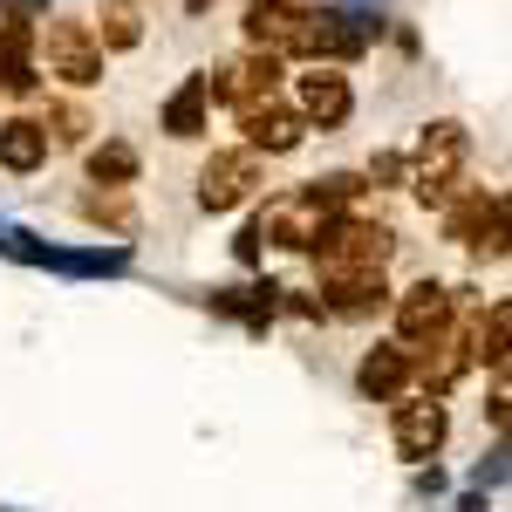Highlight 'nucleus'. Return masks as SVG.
<instances>
[{
    "instance_id": "22",
    "label": "nucleus",
    "mask_w": 512,
    "mask_h": 512,
    "mask_svg": "<svg viewBox=\"0 0 512 512\" xmlns=\"http://www.w3.org/2000/svg\"><path fill=\"white\" fill-rule=\"evenodd\" d=\"M192 7H205V0H192Z\"/></svg>"
},
{
    "instance_id": "5",
    "label": "nucleus",
    "mask_w": 512,
    "mask_h": 512,
    "mask_svg": "<svg viewBox=\"0 0 512 512\" xmlns=\"http://www.w3.org/2000/svg\"><path fill=\"white\" fill-rule=\"evenodd\" d=\"M390 253H396V233L383 226V219L342 212V219L321 233V246L308 253V260H315V274H342V267H390Z\"/></svg>"
},
{
    "instance_id": "19",
    "label": "nucleus",
    "mask_w": 512,
    "mask_h": 512,
    "mask_svg": "<svg viewBox=\"0 0 512 512\" xmlns=\"http://www.w3.org/2000/svg\"><path fill=\"white\" fill-rule=\"evenodd\" d=\"M96 41H103V55H110V48H137V41H144L137 0H103V28H96Z\"/></svg>"
},
{
    "instance_id": "8",
    "label": "nucleus",
    "mask_w": 512,
    "mask_h": 512,
    "mask_svg": "<svg viewBox=\"0 0 512 512\" xmlns=\"http://www.w3.org/2000/svg\"><path fill=\"white\" fill-rule=\"evenodd\" d=\"M287 103H294V117L308 130H342L355 117V82L342 69H328V62H308L301 76H287Z\"/></svg>"
},
{
    "instance_id": "6",
    "label": "nucleus",
    "mask_w": 512,
    "mask_h": 512,
    "mask_svg": "<svg viewBox=\"0 0 512 512\" xmlns=\"http://www.w3.org/2000/svg\"><path fill=\"white\" fill-rule=\"evenodd\" d=\"M260 185H267V158L246 144H226L198 164V212H239L260 198Z\"/></svg>"
},
{
    "instance_id": "9",
    "label": "nucleus",
    "mask_w": 512,
    "mask_h": 512,
    "mask_svg": "<svg viewBox=\"0 0 512 512\" xmlns=\"http://www.w3.org/2000/svg\"><path fill=\"white\" fill-rule=\"evenodd\" d=\"M390 274L383 267H342V274H315V301L321 315H342V321H369V315H390Z\"/></svg>"
},
{
    "instance_id": "20",
    "label": "nucleus",
    "mask_w": 512,
    "mask_h": 512,
    "mask_svg": "<svg viewBox=\"0 0 512 512\" xmlns=\"http://www.w3.org/2000/svg\"><path fill=\"white\" fill-rule=\"evenodd\" d=\"M41 130H48V144H55V151H62V144H89V130H96V123L82 117L76 103H48V110H41Z\"/></svg>"
},
{
    "instance_id": "15",
    "label": "nucleus",
    "mask_w": 512,
    "mask_h": 512,
    "mask_svg": "<svg viewBox=\"0 0 512 512\" xmlns=\"http://www.w3.org/2000/svg\"><path fill=\"white\" fill-rule=\"evenodd\" d=\"M48 158H55V144H48V130H41L28 110H21V117H0V171L35 178Z\"/></svg>"
},
{
    "instance_id": "3",
    "label": "nucleus",
    "mask_w": 512,
    "mask_h": 512,
    "mask_svg": "<svg viewBox=\"0 0 512 512\" xmlns=\"http://www.w3.org/2000/svg\"><path fill=\"white\" fill-rule=\"evenodd\" d=\"M390 342H403V349H431V342H444L451 328H458V287H444V280H410L403 294H390Z\"/></svg>"
},
{
    "instance_id": "14",
    "label": "nucleus",
    "mask_w": 512,
    "mask_h": 512,
    "mask_svg": "<svg viewBox=\"0 0 512 512\" xmlns=\"http://www.w3.org/2000/svg\"><path fill=\"white\" fill-rule=\"evenodd\" d=\"M158 123H164V137H178V144H198V137L212 130V82H205V69L185 76L171 96H164Z\"/></svg>"
},
{
    "instance_id": "12",
    "label": "nucleus",
    "mask_w": 512,
    "mask_h": 512,
    "mask_svg": "<svg viewBox=\"0 0 512 512\" xmlns=\"http://www.w3.org/2000/svg\"><path fill=\"white\" fill-rule=\"evenodd\" d=\"M355 390L369 396V403H396V396L417 390V349H403V342H376V349L355 362Z\"/></svg>"
},
{
    "instance_id": "10",
    "label": "nucleus",
    "mask_w": 512,
    "mask_h": 512,
    "mask_svg": "<svg viewBox=\"0 0 512 512\" xmlns=\"http://www.w3.org/2000/svg\"><path fill=\"white\" fill-rule=\"evenodd\" d=\"M205 82H212V103L246 110V103H260V96H280L287 62H280V55H267V48H246V55H233V62L205 69Z\"/></svg>"
},
{
    "instance_id": "7",
    "label": "nucleus",
    "mask_w": 512,
    "mask_h": 512,
    "mask_svg": "<svg viewBox=\"0 0 512 512\" xmlns=\"http://www.w3.org/2000/svg\"><path fill=\"white\" fill-rule=\"evenodd\" d=\"M390 437H396V458L403 465H431L437 451H444V437H451V403L444 396H396L390 403Z\"/></svg>"
},
{
    "instance_id": "4",
    "label": "nucleus",
    "mask_w": 512,
    "mask_h": 512,
    "mask_svg": "<svg viewBox=\"0 0 512 512\" xmlns=\"http://www.w3.org/2000/svg\"><path fill=\"white\" fill-rule=\"evenodd\" d=\"M328 226H335V212H328V205H315L301 185L274 192L260 212H253V239H260V246H274V253H315Z\"/></svg>"
},
{
    "instance_id": "17",
    "label": "nucleus",
    "mask_w": 512,
    "mask_h": 512,
    "mask_svg": "<svg viewBox=\"0 0 512 512\" xmlns=\"http://www.w3.org/2000/svg\"><path fill=\"white\" fill-rule=\"evenodd\" d=\"M76 219L96 226V233H117V239L137 233V205H130V192H117V185H89V192L76 198Z\"/></svg>"
},
{
    "instance_id": "13",
    "label": "nucleus",
    "mask_w": 512,
    "mask_h": 512,
    "mask_svg": "<svg viewBox=\"0 0 512 512\" xmlns=\"http://www.w3.org/2000/svg\"><path fill=\"white\" fill-rule=\"evenodd\" d=\"M301 21H308V7H294V0H246V48H267L287 62L301 48Z\"/></svg>"
},
{
    "instance_id": "18",
    "label": "nucleus",
    "mask_w": 512,
    "mask_h": 512,
    "mask_svg": "<svg viewBox=\"0 0 512 512\" xmlns=\"http://www.w3.org/2000/svg\"><path fill=\"white\" fill-rule=\"evenodd\" d=\"M506 342H512V301H492L472 328V355L492 369V376H506Z\"/></svg>"
},
{
    "instance_id": "2",
    "label": "nucleus",
    "mask_w": 512,
    "mask_h": 512,
    "mask_svg": "<svg viewBox=\"0 0 512 512\" xmlns=\"http://www.w3.org/2000/svg\"><path fill=\"white\" fill-rule=\"evenodd\" d=\"M35 48H41L35 69H48L62 89H96V82H103V62H110L103 41H96V28L76 21V14H41Z\"/></svg>"
},
{
    "instance_id": "21",
    "label": "nucleus",
    "mask_w": 512,
    "mask_h": 512,
    "mask_svg": "<svg viewBox=\"0 0 512 512\" xmlns=\"http://www.w3.org/2000/svg\"><path fill=\"white\" fill-rule=\"evenodd\" d=\"M362 178H369V185H403V151H376Z\"/></svg>"
},
{
    "instance_id": "16",
    "label": "nucleus",
    "mask_w": 512,
    "mask_h": 512,
    "mask_svg": "<svg viewBox=\"0 0 512 512\" xmlns=\"http://www.w3.org/2000/svg\"><path fill=\"white\" fill-rule=\"evenodd\" d=\"M82 171H89V185H117V192H130V185L144 178V158H137L130 137H103V144H89Z\"/></svg>"
},
{
    "instance_id": "1",
    "label": "nucleus",
    "mask_w": 512,
    "mask_h": 512,
    "mask_svg": "<svg viewBox=\"0 0 512 512\" xmlns=\"http://www.w3.org/2000/svg\"><path fill=\"white\" fill-rule=\"evenodd\" d=\"M472 130L458 117H437L417 130V144L403 151V185H410V198L424 205V212H444L451 198L465 192L472 178Z\"/></svg>"
},
{
    "instance_id": "11",
    "label": "nucleus",
    "mask_w": 512,
    "mask_h": 512,
    "mask_svg": "<svg viewBox=\"0 0 512 512\" xmlns=\"http://www.w3.org/2000/svg\"><path fill=\"white\" fill-rule=\"evenodd\" d=\"M239 117V144L246 151H260V158H294L301 144H308V123L294 117V103L287 96H260V103H246V110H233Z\"/></svg>"
}]
</instances>
